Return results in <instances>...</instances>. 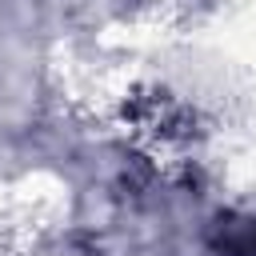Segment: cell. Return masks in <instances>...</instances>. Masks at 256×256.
Wrapping results in <instances>:
<instances>
[{
	"mask_svg": "<svg viewBox=\"0 0 256 256\" xmlns=\"http://www.w3.org/2000/svg\"><path fill=\"white\" fill-rule=\"evenodd\" d=\"M216 244H220L224 256H256V216H248V220H236V216L220 220Z\"/></svg>",
	"mask_w": 256,
	"mask_h": 256,
	"instance_id": "obj_1",
	"label": "cell"
}]
</instances>
